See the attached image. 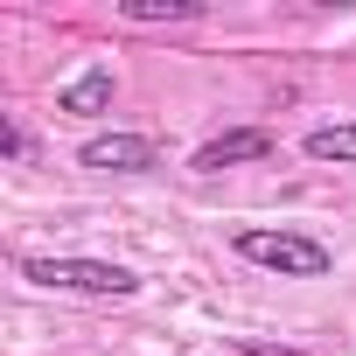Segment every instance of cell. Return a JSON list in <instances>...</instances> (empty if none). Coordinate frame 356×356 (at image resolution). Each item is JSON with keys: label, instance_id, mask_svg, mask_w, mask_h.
I'll return each instance as SVG.
<instances>
[{"label": "cell", "instance_id": "cell-5", "mask_svg": "<svg viewBox=\"0 0 356 356\" xmlns=\"http://www.w3.org/2000/svg\"><path fill=\"white\" fill-rule=\"evenodd\" d=\"M112 91H119L112 63H91V70H77L70 84H56V112H70V119H98V112H112Z\"/></svg>", "mask_w": 356, "mask_h": 356}, {"label": "cell", "instance_id": "cell-2", "mask_svg": "<svg viewBox=\"0 0 356 356\" xmlns=\"http://www.w3.org/2000/svg\"><path fill=\"white\" fill-rule=\"evenodd\" d=\"M22 280L42 286V293H84V300H133L140 293V273L112 266V259H22Z\"/></svg>", "mask_w": 356, "mask_h": 356}, {"label": "cell", "instance_id": "cell-9", "mask_svg": "<svg viewBox=\"0 0 356 356\" xmlns=\"http://www.w3.org/2000/svg\"><path fill=\"white\" fill-rule=\"evenodd\" d=\"M238 356H314V349H286V342H259V335H238Z\"/></svg>", "mask_w": 356, "mask_h": 356}, {"label": "cell", "instance_id": "cell-6", "mask_svg": "<svg viewBox=\"0 0 356 356\" xmlns=\"http://www.w3.org/2000/svg\"><path fill=\"white\" fill-rule=\"evenodd\" d=\"M300 154L307 161H335V168H356V119H321L300 133Z\"/></svg>", "mask_w": 356, "mask_h": 356}, {"label": "cell", "instance_id": "cell-3", "mask_svg": "<svg viewBox=\"0 0 356 356\" xmlns=\"http://www.w3.org/2000/svg\"><path fill=\"white\" fill-rule=\"evenodd\" d=\"M77 161L98 168V175H154L161 168V147L147 133H98V140L77 147Z\"/></svg>", "mask_w": 356, "mask_h": 356}, {"label": "cell", "instance_id": "cell-7", "mask_svg": "<svg viewBox=\"0 0 356 356\" xmlns=\"http://www.w3.org/2000/svg\"><path fill=\"white\" fill-rule=\"evenodd\" d=\"M119 22H203V0H119Z\"/></svg>", "mask_w": 356, "mask_h": 356}, {"label": "cell", "instance_id": "cell-4", "mask_svg": "<svg viewBox=\"0 0 356 356\" xmlns=\"http://www.w3.org/2000/svg\"><path fill=\"white\" fill-rule=\"evenodd\" d=\"M273 133L266 126H231V133H217V140H203L196 154H189V168L196 175H224V168H252V161H273Z\"/></svg>", "mask_w": 356, "mask_h": 356}, {"label": "cell", "instance_id": "cell-8", "mask_svg": "<svg viewBox=\"0 0 356 356\" xmlns=\"http://www.w3.org/2000/svg\"><path fill=\"white\" fill-rule=\"evenodd\" d=\"M0 154H8L15 168H22L29 154H35V140H29V126H22V119H0Z\"/></svg>", "mask_w": 356, "mask_h": 356}, {"label": "cell", "instance_id": "cell-1", "mask_svg": "<svg viewBox=\"0 0 356 356\" xmlns=\"http://www.w3.org/2000/svg\"><path fill=\"white\" fill-rule=\"evenodd\" d=\"M231 252L259 273H280V280H328L335 273V252L293 224H245V231H231Z\"/></svg>", "mask_w": 356, "mask_h": 356}]
</instances>
